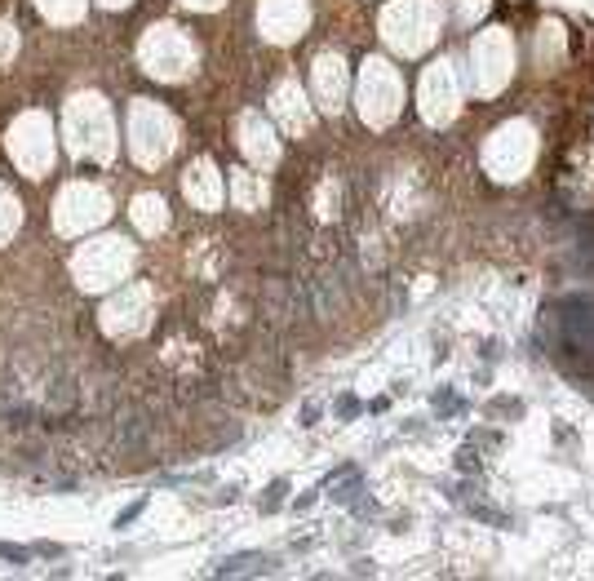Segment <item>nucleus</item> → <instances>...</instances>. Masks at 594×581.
<instances>
[{"mask_svg": "<svg viewBox=\"0 0 594 581\" xmlns=\"http://www.w3.org/2000/svg\"><path fill=\"white\" fill-rule=\"evenodd\" d=\"M271 568H275L271 555L244 551V555H226V559L218 563V577H262V573H271Z\"/></svg>", "mask_w": 594, "mask_h": 581, "instance_id": "f257e3e1", "label": "nucleus"}, {"mask_svg": "<svg viewBox=\"0 0 594 581\" xmlns=\"http://www.w3.org/2000/svg\"><path fill=\"white\" fill-rule=\"evenodd\" d=\"M284 493H289V484H284V479H275V484L267 488V497H262V510H279V506H284Z\"/></svg>", "mask_w": 594, "mask_h": 581, "instance_id": "f03ea898", "label": "nucleus"}, {"mask_svg": "<svg viewBox=\"0 0 594 581\" xmlns=\"http://www.w3.org/2000/svg\"><path fill=\"white\" fill-rule=\"evenodd\" d=\"M337 413H342V418H355V413H359V400H355V395H342V400H337Z\"/></svg>", "mask_w": 594, "mask_h": 581, "instance_id": "7ed1b4c3", "label": "nucleus"}, {"mask_svg": "<svg viewBox=\"0 0 594 581\" xmlns=\"http://www.w3.org/2000/svg\"><path fill=\"white\" fill-rule=\"evenodd\" d=\"M0 559H13V563H27V551H18V546H0Z\"/></svg>", "mask_w": 594, "mask_h": 581, "instance_id": "20e7f679", "label": "nucleus"}, {"mask_svg": "<svg viewBox=\"0 0 594 581\" xmlns=\"http://www.w3.org/2000/svg\"><path fill=\"white\" fill-rule=\"evenodd\" d=\"M461 471H479V453H470V448H461Z\"/></svg>", "mask_w": 594, "mask_h": 581, "instance_id": "39448f33", "label": "nucleus"}, {"mask_svg": "<svg viewBox=\"0 0 594 581\" xmlns=\"http://www.w3.org/2000/svg\"><path fill=\"white\" fill-rule=\"evenodd\" d=\"M138 514H142V502H138V506H129V510L120 514V519H115V528H124V524H134V519H138Z\"/></svg>", "mask_w": 594, "mask_h": 581, "instance_id": "423d86ee", "label": "nucleus"}, {"mask_svg": "<svg viewBox=\"0 0 594 581\" xmlns=\"http://www.w3.org/2000/svg\"><path fill=\"white\" fill-rule=\"evenodd\" d=\"M315 418H320V404H306L302 408V426H315Z\"/></svg>", "mask_w": 594, "mask_h": 581, "instance_id": "0eeeda50", "label": "nucleus"}]
</instances>
